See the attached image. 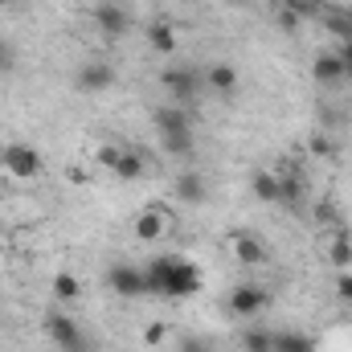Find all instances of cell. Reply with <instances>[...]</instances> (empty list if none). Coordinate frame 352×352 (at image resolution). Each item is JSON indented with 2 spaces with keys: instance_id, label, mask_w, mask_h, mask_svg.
I'll return each instance as SVG.
<instances>
[{
  "instance_id": "cell-18",
  "label": "cell",
  "mask_w": 352,
  "mask_h": 352,
  "mask_svg": "<svg viewBox=\"0 0 352 352\" xmlns=\"http://www.w3.org/2000/svg\"><path fill=\"white\" fill-rule=\"evenodd\" d=\"M144 173H148V164H144V156H140V152H131V148H123L119 164L111 168V176H119V180H140Z\"/></svg>"
},
{
  "instance_id": "cell-10",
  "label": "cell",
  "mask_w": 352,
  "mask_h": 352,
  "mask_svg": "<svg viewBox=\"0 0 352 352\" xmlns=\"http://www.w3.org/2000/svg\"><path fill=\"white\" fill-rule=\"evenodd\" d=\"M164 230H168V205H164V201L148 205V209L135 217V238H140V242H160Z\"/></svg>"
},
{
  "instance_id": "cell-12",
  "label": "cell",
  "mask_w": 352,
  "mask_h": 352,
  "mask_svg": "<svg viewBox=\"0 0 352 352\" xmlns=\"http://www.w3.org/2000/svg\"><path fill=\"white\" fill-rule=\"evenodd\" d=\"M250 188L263 205H287V192H283V176L270 173V168H258L250 173Z\"/></svg>"
},
{
  "instance_id": "cell-5",
  "label": "cell",
  "mask_w": 352,
  "mask_h": 352,
  "mask_svg": "<svg viewBox=\"0 0 352 352\" xmlns=\"http://www.w3.org/2000/svg\"><path fill=\"white\" fill-rule=\"evenodd\" d=\"M0 164H4L8 173L16 176V180H33V176H37L41 168H45L41 152H37L33 144H21V140L4 144V152H0Z\"/></svg>"
},
{
  "instance_id": "cell-23",
  "label": "cell",
  "mask_w": 352,
  "mask_h": 352,
  "mask_svg": "<svg viewBox=\"0 0 352 352\" xmlns=\"http://www.w3.org/2000/svg\"><path fill=\"white\" fill-rule=\"evenodd\" d=\"M12 70H16V50H12V41L0 37V78L12 74Z\"/></svg>"
},
{
  "instance_id": "cell-2",
  "label": "cell",
  "mask_w": 352,
  "mask_h": 352,
  "mask_svg": "<svg viewBox=\"0 0 352 352\" xmlns=\"http://www.w3.org/2000/svg\"><path fill=\"white\" fill-rule=\"evenodd\" d=\"M152 123H156V135L164 144L168 156H188L192 152V119L184 107H173V102H160L152 111Z\"/></svg>"
},
{
  "instance_id": "cell-25",
  "label": "cell",
  "mask_w": 352,
  "mask_h": 352,
  "mask_svg": "<svg viewBox=\"0 0 352 352\" xmlns=\"http://www.w3.org/2000/svg\"><path fill=\"white\" fill-rule=\"evenodd\" d=\"M336 295H340V303L352 307V270H336Z\"/></svg>"
},
{
  "instance_id": "cell-7",
  "label": "cell",
  "mask_w": 352,
  "mask_h": 352,
  "mask_svg": "<svg viewBox=\"0 0 352 352\" xmlns=\"http://www.w3.org/2000/svg\"><path fill=\"white\" fill-rule=\"evenodd\" d=\"M266 303H270V295H266V287H258V283H238L230 291V299H226V307L234 316H258Z\"/></svg>"
},
{
  "instance_id": "cell-28",
  "label": "cell",
  "mask_w": 352,
  "mask_h": 352,
  "mask_svg": "<svg viewBox=\"0 0 352 352\" xmlns=\"http://www.w3.org/2000/svg\"><path fill=\"white\" fill-rule=\"evenodd\" d=\"M164 332H168L164 324H148V332H144V344H160V340H164Z\"/></svg>"
},
{
  "instance_id": "cell-30",
  "label": "cell",
  "mask_w": 352,
  "mask_h": 352,
  "mask_svg": "<svg viewBox=\"0 0 352 352\" xmlns=\"http://www.w3.org/2000/svg\"><path fill=\"white\" fill-rule=\"evenodd\" d=\"M278 21H283V29H295V25H299V16H295L291 8H283V16H278Z\"/></svg>"
},
{
  "instance_id": "cell-1",
  "label": "cell",
  "mask_w": 352,
  "mask_h": 352,
  "mask_svg": "<svg viewBox=\"0 0 352 352\" xmlns=\"http://www.w3.org/2000/svg\"><path fill=\"white\" fill-rule=\"evenodd\" d=\"M144 274H148L152 295H160V299H188V295L201 291V270H197V263H188L180 254L152 258V263L144 266Z\"/></svg>"
},
{
  "instance_id": "cell-17",
  "label": "cell",
  "mask_w": 352,
  "mask_h": 352,
  "mask_svg": "<svg viewBox=\"0 0 352 352\" xmlns=\"http://www.w3.org/2000/svg\"><path fill=\"white\" fill-rule=\"evenodd\" d=\"M54 299H58V307L78 303V299H82V283H78V274L58 270V274H54Z\"/></svg>"
},
{
  "instance_id": "cell-15",
  "label": "cell",
  "mask_w": 352,
  "mask_h": 352,
  "mask_svg": "<svg viewBox=\"0 0 352 352\" xmlns=\"http://www.w3.org/2000/svg\"><path fill=\"white\" fill-rule=\"evenodd\" d=\"M148 45H152L156 54L173 58L176 45H180V33H176V25H168V21H152V25H148Z\"/></svg>"
},
{
  "instance_id": "cell-31",
  "label": "cell",
  "mask_w": 352,
  "mask_h": 352,
  "mask_svg": "<svg viewBox=\"0 0 352 352\" xmlns=\"http://www.w3.org/2000/svg\"><path fill=\"white\" fill-rule=\"evenodd\" d=\"M221 4H230V8H250L254 0H221Z\"/></svg>"
},
{
  "instance_id": "cell-27",
  "label": "cell",
  "mask_w": 352,
  "mask_h": 352,
  "mask_svg": "<svg viewBox=\"0 0 352 352\" xmlns=\"http://www.w3.org/2000/svg\"><path fill=\"white\" fill-rule=\"evenodd\" d=\"M336 58L344 62V70H349V82H352V41H340V45H336Z\"/></svg>"
},
{
  "instance_id": "cell-13",
  "label": "cell",
  "mask_w": 352,
  "mask_h": 352,
  "mask_svg": "<svg viewBox=\"0 0 352 352\" xmlns=\"http://www.w3.org/2000/svg\"><path fill=\"white\" fill-rule=\"evenodd\" d=\"M201 82L213 90V94H234V90L242 87V74H238V66H230V62H213V66L201 74Z\"/></svg>"
},
{
  "instance_id": "cell-26",
  "label": "cell",
  "mask_w": 352,
  "mask_h": 352,
  "mask_svg": "<svg viewBox=\"0 0 352 352\" xmlns=\"http://www.w3.org/2000/svg\"><path fill=\"white\" fill-rule=\"evenodd\" d=\"M119 156H123V148H119V144H102V148H98V164H102V168H115V164H119Z\"/></svg>"
},
{
  "instance_id": "cell-3",
  "label": "cell",
  "mask_w": 352,
  "mask_h": 352,
  "mask_svg": "<svg viewBox=\"0 0 352 352\" xmlns=\"http://www.w3.org/2000/svg\"><path fill=\"white\" fill-rule=\"evenodd\" d=\"M45 336H50V344L58 352H90V340H87V332H82V324L74 316H66L62 307L45 311Z\"/></svg>"
},
{
  "instance_id": "cell-19",
  "label": "cell",
  "mask_w": 352,
  "mask_h": 352,
  "mask_svg": "<svg viewBox=\"0 0 352 352\" xmlns=\"http://www.w3.org/2000/svg\"><path fill=\"white\" fill-rule=\"evenodd\" d=\"M270 352H316V340L303 332H274V349Z\"/></svg>"
},
{
  "instance_id": "cell-8",
  "label": "cell",
  "mask_w": 352,
  "mask_h": 352,
  "mask_svg": "<svg viewBox=\"0 0 352 352\" xmlns=\"http://www.w3.org/2000/svg\"><path fill=\"white\" fill-rule=\"evenodd\" d=\"M115 66L111 62H87L78 74H74V87L82 90V94H102V90H111L115 87Z\"/></svg>"
},
{
  "instance_id": "cell-29",
  "label": "cell",
  "mask_w": 352,
  "mask_h": 352,
  "mask_svg": "<svg viewBox=\"0 0 352 352\" xmlns=\"http://www.w3.org/2000/svg\"><path fill=\"white\" fill-rule=\"evenodd\" d=\"M311 152H316V156H328V152H332V144H328L324 135H316V140H311Z\"/></svg>"
},
{
  "instance_id": "cell-14",
  "label": "cell",
  "mask_w": 352,
  "mask_h": 352,
  "mask_svg": "<svg viewBox=\"0 0 352 352\" xmlns=\"http://www.w3.org/2000/svg\"><path fill=\"white\" fill-rule=\"evenodd\" d=\"M176 201H180V205H201V201H209L205 176L201 173H180L176 176Z\"/></svg>"
},
{
  "instance_id": "cell-21",
  "label": "cell",
  "mask_w": 352,
  "mask_h": 352,
  "mask_svg": "<svg viewBox=\"0 0 352 352\" xmlns=\"http://www.w3.org/2000/svg\"><path fill=\"white\" fill-rule=\"evenodd\" d=\"M283 8H291L299 21H307V16H324L328 12V0H283Z\"/></svg>"
},
{
  "instance_id": "cell-22",
  "label": "cell",
  "mask_w": 352,
  "mask_h": 352,
  "mask_svg": "<svg viewBox=\"0 0 352 352\" xmlns=\"http://www.w3.org/2000/svg\"><path fill=\"white\" fill-rule=\"evenodd\" d=\"M242 349H246V352H270V349H274V332H263V328L242 332Z\"/></svg>"
},
{
  "instance_id": "cell-20",
  "label": "cell",
  "mask_w": 352,
  "mask_h": 352,
  "mask_svg": "<svg viewBox=\"0 0 352 352\" xmlns=\"http://www.w3.org/2000/svg\"><path fill=\"white\" fill-rule=\"evenodd\" d=\"M328 263L336 266V270H352V242L344 238V234L332 238V246H328Z\"/></svg>"
},
{
  "instance_id": "cell-16",
  "label": "cell",
  "mask_w": 352,
  "mask_h": 352,
  "mask_svg": "<svg viewBox=\"0 0 352 352\" xmlns=\"http://www.w3.org/2000/svg\"><path fill=\"white\" fill-rule=\"evenodd\" d=\"M234 258L242 266H263L270 254H266V246L254 234H234Z\"/></svg>"
},
{
  "instance_id": "cell-11",
  "label": "cell",
  "mask_w": 352,
  "mask_h": 352,
  "mask_svg": "<svg viewBox=\"0 0 352 352\" xmlns=\"http://www.w3.org/2000/svg\"><path fill=\"white\" fill-rule=\"evenodd\" d=\"M311 78H316L320 87H344V82H349V70H344V62L336 58V50H328V54H320V58L311 62Z\"/></svg>"
},
{
  "instance_id": "cell-6",
  "label": "cell",
  "mask_w": 352,
  "mask_h": 352,
  "mask_svg": "<svg viewBox=\"0 0 352 352\" xmlns=\"http://www.w3.org/2000/svg\"><path fill=\"white\" fill-rule=\"evenodd\" d=\"M107 283H111V291H115V295H123V299H140V295H152L144 266H131V263H115L111 270H107Z\"/></svg>"
},
{
  "instance_id": "cell-24",
  "label": "cell",
  "mask_w": 352,
  "mask_h": 352,
  "mask_svg": "<svg viewBox=\"0 0 352 352\" xmlns=\"http://www.w3.org/2000/svg\"><path fill=\"white\" fill-rule=\"evenodd\" d=\"M176 352H213V344L205 336H180L176 340Z\"/></svg>"
},
{
  "instance_id": "cell-4",
  "label": "cell",
  "mask_w": 352,
  "mask_h": 352,
  "mask_svg": "<svg viewBox=\"0 0 352 352\" xmlns=\"http://www.w3.org/2000/svg\"><path fill=\"white\" fill-rule=\"evenodd\" d=\"M160 87H164V94H168V102L173 107H188L197 94H201V74L197 70H188V66H164L160 70Z\"/></svg>"
},
{
  "instance_id": "cell-9",
  "label": "cell",
  "mask_w": 352,
  "mask_h": 352,
  "mask_svg": "<svg viewBox=\"0 0 352 352\" xmlns=\"http://www.w3.org/2000/svg\"><path fill=\"white\" fill-rule=\"evenodd\" d=\"M90 16H94L98 33H102V37H111V41H115V37H123V33L131 29V16H127V8H123V4H111V0H107V4H98Z\"/></svg>"
}]
</instances>
